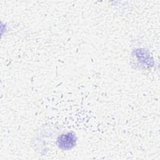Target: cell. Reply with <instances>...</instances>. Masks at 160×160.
<instances>
[{
    "instance_id": "1",
    "label": "cell",
    "mask_w": 160,
    "mask_h": 160,
    "mask_svg": "<svg viewBox=\"0 0 160 160\" xmlns=\"http://www.w3.org/2000/svg\"><path fill=\"white\" fill-rule=\"evenodd\" d=\"M76 138L74 133L68 132L61 134L57 140V144L59 148L68 150L71 149L76 144Z\"/></svg>"
}]
</instances>
